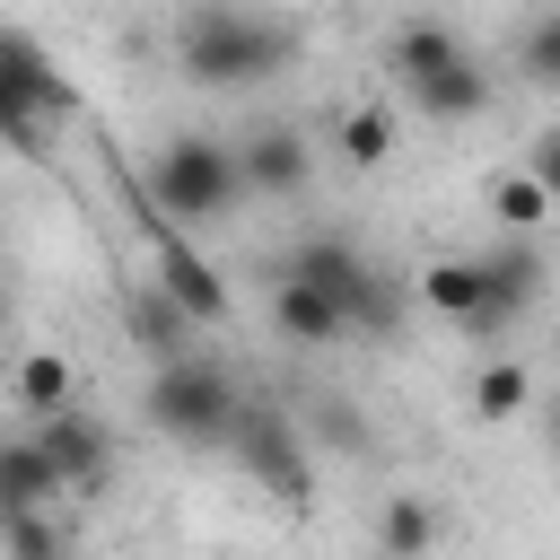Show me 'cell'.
<instances>
[{
	"instance_id": "1",
	"label": "cell",
	"mask_w": 560,
	"mask_h": 560,
	"mask_svg": "<svg viewBox=\"0 0 560 560\" xmlns=\"http://www.w3.org/2000/svg\"><path fill=\"white\" fill-rule=\"evenodd\" d=\"M175 70L192 88H254V79L289 70V26L254 18L245 0H192L175 18Z\"/></svg>"
},
{
	"instance_id": "2",
	"label": "cell",
	"mask_w": 560,
	"mask_h": 560,
	"mask_svg": "<svg viewBox=\"0 0 560 560\" xmlns=\"http://www.w3.org/2000/svg\"><path fill=\"white\" fill-rule=\"evenodd\" d=\"M149 192L175 228H228L254 201L245 166H236V140H219V131H166L158 158H149Z\"/></svg>"
},
{
	"instance_id": "3",
	"label": "cell",
	"mask_w": 560,
	"mask_h": 560,
	"mask_svg": "<svg viewBox=\"0 0 560 560\" xmlns=\"http://www.w3.org/2000/svg\"><path fill=\"white\" fill-rule=\"evenodd\" d=\"M245 411L236 376L210 359V350H184V359H158L149 368V394H140V420L175 446H228V420Z\"/></svg>"
},
{
	"instance_id": "4",
	"label": "cell",
	"mask_w": 560,
	"mask_h": 560,
	"mask_svg": "<svg viewBox=\"0 0 560 560\" xmlns=\"http://www.w3.org/2000/svg\"><path fill=\"white\" fill-rule=\"evenodd\" d=\"M280 271L332 289L341 315H350V332H394V324H402V280H394L368 245H350V236H298V245L280 254Z\"/></svg>"
},
{
	"instance_id": "5",
	"label": "cell",
	"mask_w": 560,
	"mask_h": 560,
	"mask_svg": "<svg viewBox=\"0 0 560 560\" xmlns=\"http://www.w3.org/2000/svg\"><path fill=\"white\" fill-rule=\"evenodd\" d=\"M228 455L262 481V490H280V499H315V455H306V429L289 420V411H271V402H245L236 420H228Z\"/></svg>"
},
{
	"instance_id": "6",
	"label": "cell",
	"mask_w": 560,
	"mask_h": 560,
	"mask_svg": "<svg viewBox=\"0 0 560 560\" xmlns=\"http://www.w3.org/2000/svg\"><path fill=\"white\" fill-rule=\"evenodd\" d=\"M481 271H490V298H481V315H472L464 332H472V341H499L525 306H542V280H551L542 236H508V228H499V245L481 254Z\"/></svg>"
},
{
	"instance_id": "7",
	"label": "cell",
	"mask_w": 560,
	"mask_h": 560,
	"mask_svg": "<svg viewBox=\"0 0 560 560\" xmlns=\"http://www.w3.org/2000/svg\"><path fill=\"white\" fill-rule=\"evenodd\" d=\"M236 166H245L254 201H298L315 184V140L298 122H254V131H236Z\"/></svg>"
},
{
	"instance_id": "8",
	"label": "cell",
	"mask_w": 560,
	"mask_h": 560,
	"mask_svg": "<svg viewBox=\"0 0 560 560\" xmlns=\"http://www.w3.org/2000/svg\"><path fill=\"white\" fill-rule=\"evenodd\" d=\"M35 438H44V455L61 464V481H70V490H105V472H114V438H105V420H96L88 402L35 411Z\"/></svg>"
},
{
	"instance_id": "9",
	"label": "cell",
	"mask_w": 560,
	"mask_h": 560,
	"mask_svg": "<svg viewBox=\"0 0 560 560\" xmlns=\"http://www.w3.org/2000/svg\"><path fill=\"white\" fill-rule=\"evenodd\" d=\"M271 332L298 341V350H332V341H350V315H341L332 289H315V280L271 262Z\"/></svg>"
},
{
	"instance_id": "10",
	"label": "cell",
	"mask_w": 560,
	"mask_h": 560,
	"mask_svg": "<svg viewBox=\"0 0 560 560\" xmlns=\"http://www.w3.org/2000/svg\"><path fill=\"white\" fill-rule=\"evenodd\" d=\"M122 332H131V341H140V359L158 368V359H184V350H192L201 315H192L166 280H131V289H122Z\"/></svg>"
},
{
	"instance_id": "11",
	"label": "cell",
	"mask_w": 560,
	"mask_h": 560,
	"mask_svg": "<svg viewBox=\"0 0 560 560\" xmlns=\"http://www.w3.org/2000/svg\"><path fill=\"white\" fill-rule=\"evenodd\" d=\"M402 96H411L429 122H472V114H490V61H481V52H455L446 70L402 79Z\"/></svg>"
},
{
	"instance_id": "12",
	"label": "cell",
	"mask_w": 560,
	"mask_h": 560,
	"mask_svg": "<svg viewBox=\"0 0 560 560\" xmlns=\"http://www.w3.org/2000/svg\"><path fill=\"white\" fill-rule=\"evenodd\" d=\"M0 96H9V105H26L35 122L70 114V88L52 79V61H44V52L26 44V35H9V26H0Z\"/></svg>"
},
{
	"instance_id": "13",
	"label": "cell",
	"mask_w": 560,
	"mask_h": 560,
	"mask_svg": "<svg viewBox=\"0 0 560 560\" xmlns=\"http://www.w3.org/2000/svg\"><path fill=\"white\" fill-rule=\"evenodd\" d=\"M70 481H61V464L44 455V438L35 429H18V438H0V516H18V508H44V499H61Z\"/></svg>"
},
{
	"instance_id": "14",
	"label": "cell",
	"mask_w": 560,
	"mask_h": 560,
	"mask_svg": "<svg viewBox=\"0 0 560 560\" xmlns=\"http://www.w3.org/2000/svg\"><path fill=\"white\" fill-rule=\"evenodd\" d=\"M149 245H158V280H166V289H175V298H184L201 324H219V315H228V289H219V271H210V262H201V254H192L175 228H158Z\"/></svg>"
},
{
	"instance_id": "15",
	"label": "cell",
	"mask_w": 560,
	"mask_h": 560,
	"mask_svg": "<svg viewBox=\"0 0 560 560\" xmlns=\"http://www.w3.org/2000/svg\"><path fill=\"white\" fill-rule=\"evenodd\" d=\"M481 298H490L481 254H438V262H420V306H438L446 324H472V315H481Z\"/></svg>"
},
{
	"instance_id": "16",
	"label": "cell",
	"mask_w": 560,
	"mask_h": 560,
	"mask_svg": "<svg viewBox=\"0 0 560 560\" xmlns=\"http://www.w3.org/2000/svg\"><path fill=\"white\" fill-rule=\"evenodd\" d=\"M9 402H18L26 420L79 402V368H70V350H18V359H9Z\"/></svg>"
},
{
	"instance_id": "17",
	"label": "cell",
	"mask_w": 560,
	"mask_h": 560,
	"mask_svg": "<svg viewBox=\"0 0 560 560\" xmlns=\"http://www.w3.org/2000/svg\"><path fill=\"white\" fill-rule=\"evenodd\" d=\"M481 201H490V228H508V236H542V228H551V210H560V201H551L525 166L490 175V192H481Z\"/></svg>"
},
{
	"instance_id": "18",
	"label": "cell",
	"mask_w": 560,
	"mask_h": 560,
	"mask_svg": "<svg viewBox=\"0 0 560 560\" xmlns=\"http://www.w3.org/2000/svg\"><path fill=\"white\" fill-rule=\"evenodd\" d=\"M429 542H446V516H438L420 490H394V499L376 508V551H429Z\"/></svg>"
},
{
	"instance_id": "19",
	"label": "cell",
	"mask_w": 560,
	"mask_h": 560,
	"mask_svg": "<svg viewBox=\"0 0 560 560\" xmlns=\"http://www.w3.org/2000/svg\"><path fill=\"white\" fill-rule=\"evenodd\" d=\"M516 79L542 88V96H560V0L516 26Z\"/></svg>"
},
{
	"instance_id": "20",
	"label": "cell",
	"mask_w": 560,
	"mask_h": 560,
	"mask_svg": "<svg viewBox=\"0 0 560 560\" xmlns=\"http://www.w3.org/2000/svg\"><path fill=\"white\" fill-rule=\"evenodd\" d=\"M332 149H341L350 166H385V158H394V114H385V105H341Z\"/></svg>"
},
{
	"instance_id": "21",
	"label": "cell",
	"mask_w": 560,
	"mask_h": 560,
	"mask_svg": "<svg viewBox=\"0 0 560 560\" xmlns=\"http://www.w3.org/2000/svg\"><path fill=\"white\" fill-rule=\"evenodd\" d=\"M534 402V376L516 368V359H490L481 376H472V420H516Z\"/></svg>"
},
{
	"instance_id": "22",
	"label": "cell",
	"mask_w": 560,
	"mask_h": 560,
	"mask_svg": "<svg viewBox=\"0 0 560 560\" xmlns=\"http://www.w3.org/2000/svg\"><path fill=\"white\" fill-rule=\"evenodd\" d=\"M70 534H79V525H61V516H52V499H44V508L0 516V551H70Z\"/></svg>"
},
{
	"instance_id": "23",
	"label": "cell",
	"mask_w": 560,
	"mask_h": 560,
	"mask_svg": "<svg viewBox=\"0 0 560 560\" xmlns=\"http://www.w3.org/2000/svg\"><path fill=\"white\" fill-rule=\"evenodd\" d=\"M306 446H341V455H359V446H368L359 402H315V411H306Z\"/></svg>"
},
{
	"instance_id": "24",
	"label": "cell",
	"mask_w": 560,
	"mask_h": 560,
	"mask_svg": "<svg viewBox=\"0 0 560 560\" xmlns=\"http://www.w3.org/2000/svg\"><path fill=\"white\" fill-rule=\"evenodd\" d=\"M525 175H534V184L560 201V122H542V131L525 140Z\"/></svg>"
},
{
	"instance_id": "25",
	"label": "cell",
	"mask_w": 560,
	"mask_h": 560,
	"mask_svg": "<svg viewBox=\"0 0 560 560\" xmlns=\"http://www.w3.org/2000/svg\"><path fill=\"white\" fill-rule=\"evenodd\" d=\"M0 324H9V271H0Z\"/></svg>"
},
{
	"instance_id": "26",
	"label": "cell",
	"mask_w": 560,
	"mask_h": 560,
	"mask_svg": "<svg viewBox=\"0 0 560 560\" xmlns=\"http://www.w3.org/2000/svg\"><path fill=\"white\" fill-rule=\"evenodd\" d=\"M551 446H560V402H551Z\"/></svg>"
},
{
	"instance_id": "27",
	"label": "cell",
	"mask_w": 560,
	"mask_h": 560,
	"mask_svg": "<svg viewBox=\"0 0 560 560\" xmlns=\"http://www.w3.org/2000/svg\"><path fill=\"white\" fill-rule=\"evenodd\" d=\"M551 350H560V341H551Z\"/></svg>"
}]
</instances>
